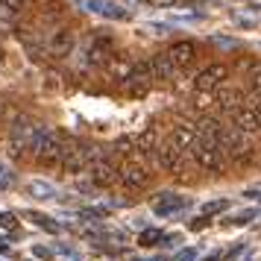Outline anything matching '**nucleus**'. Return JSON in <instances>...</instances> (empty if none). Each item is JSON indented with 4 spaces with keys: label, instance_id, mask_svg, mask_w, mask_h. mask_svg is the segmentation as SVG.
Segmentation results:
<instances>
[{
    "label": "nucleus",
    "instance_id": "26",
    "mask_svg": "<svg viewBox=\"0 0 261 261\" xmlns=\"http://www.w3.org/2000/svg\"><path fill=\"white\" fill-rule=\"evenodd\" d=\"M0 226H3V229H15V226H18V220H15V214H9V212H0Z\"/></svg>",
    "mask_w": 261,
    "mask_h": 261
},
{
    "label": "nucleus",
    "instance_id": "27",
    "mask_svg": "<svg viewBox=\"0 0 261 261\" xmlns=\"http://www.w3.org/2000/svg\"><path fill=\"white\" fill-rule=\"evenodd\" d=\"M33 220H36L38 226H44V229H50V232H56V229H59L56 223H50V220L44 217V214H33Z\"/></svg>",
    "mask_w": 261,
    "mask_h": 261
},
{
    "label": "nucleus",
    "instance_id": "13",
    "mask_svg": "<svg viewBox=\"0 0 261 261\" xmlns=\"http://www.w3.org/2000/svg\"><path fill=\"white\" fill-rule=\"evenodd\" d=\"M80 6H83V9H88V12H94V15L112 18V21L126 18V9H120L118 3H112V0H80Z\"/></svg>",
    "mask_w": 261,
    "mask_h": 261
},
{
    "label": "nucleus",
    "instance_id": "34",
    "mask_svg": "<svg viewBox=\"0 0 261 261\" xmlns=\"http://www.w3.org/2000/svg\"><path fill=\"white\" fill-rule=\"evenodd\" d=\"M249 109H252V112H255V118L261 120V97H255V100H252V106H249Z\"/></svg>",
    "mask_w": 261,
    "mask_h": 261
},
{
    "label": "nucleus",
    "instance_id": "11",
    "mask_svg": "<svg viewBox=\"0 0 261 261\" xmlns=\"http://www.w3.org/2000/svg\"><path fill=\"white\" fill-rule=\"evenodd\" d=\"M188 205H191V200L182 197V194H159L153 202V212L162 214V217H170V214H176V212H185Z\"/></svg>",
    "mask_w": 261,
    "mask_h": 261
},
{
    "label": "nucleus",
    "instance_id": "23",
    "mask_svg": "<svg viewBox=\"0 0 261 261\" xmlns=\"http://www.w3.org/2000/svg\"><path fill=\"white\" fill-rule=\"evenodd\" d=\"M229 208V200H212L202 205V214H217V212H226Z\"/></svg>",
    "mask_w": 261,
    "mask_h": 261
},
{
    "label": "nucleus",
    "instance_id": "41",
    "mask_svg": "<svg viewBox=\"0 0 261 261\" xmlns=\"http://www.w3.org/2000/svg\"><path fill=\"white\" fill-rule=\"evenodd\" d=\"M0 173H3V165H0Z\"/></svg>",
    "mask_w": 261,
    "mask_h": 261
},
{
    "label": "nucleus",
    "instance_id": "16",
    "mask_svg": "<svg viewBox=\"0 0 261 261\" xmlns=\"http://www.w3.org/2000/svg\"><path fill=\"white\" fill-rule=\"evenodd\" d=\"M106 68L112 71L115 80H129V71H132V59L123 56V53H112V59L106 62Z\"/></svg>",
    "mask_w": 261,
    "mask_h": 261
},
{
    "label": "nucleus",
    "instance_id": "21",
    "mask_svg": "<svg viewBox=\"0 0 261 261\" xmlns=\"http://www.w3.org/2000/svg\"><path fill=\"white\" fill-rule=\"evenodd\" d=\"M138 150H141L144 155L155 153V132H141V135H138Z\"/></svg>",
    "mask_w": 261,
    "mask_h": 261
},
{
    "label": "nucleus",
    "instance_id": "15",
    "mask_svg": "<svg viewBox=\"0 0 261 261\" xmlns=\"http://www.w3.org/2000/svg\"><path fill=\"white\" fill-rule=\"evenodd\" d=\"M150 68H153V80H173L176 76V65L170 62L167 53H155L153 62H150Z\"/></svg>",
    "mask_w": 261,
    "mask_h": 261
},
{
    "label": "nucleus",
    "instance_id": "5",
    "mask_svg": "<svg viewBox=\"0 0 261 261\" xmlns=\"http://www.w3.org/2000/svg\"><path fill=\"white\" fill-rule=\"evenodd\" d=\"M73 44H76V33L71 27H56L44 41V53L50 59H65V56H71Z\"/></svg>",
    "mask_w": 261,
    "mask_h": 261
},
{
    "label": "nucleus",
    "instance_id": "36",
    "mask_svg": "<svg viewBox=\"0 0 261 261\" xmlns=\"http://www.w3.org/2000/svg\"><path fill=\"white\" fill-rule=\"evenodd\" d=\"M241 252H244V247H235L232 252H229V255H226V261H235L238 255H241Z\"/></svg>",
    "mask_w": 261,
    "mask_h": 261
},
{
    "label": "nucleus",
    "instance_id": "6",
    "mask_svg": "<svg viewBox=\"0 0 261 261\" xmlns=\"http://www.w3.org/2000/svg\"><path fill=\"white\" fill-rule=\"evenodd\" d=\"M220 150L223 155H229L232 162H247L249 159V141L244 132H238L235 126H223V135H220Z\"/></svg>",
    "mask_w": 261,
    "mask_h": 261
},
{
    "label": "nucleus",
    "instance_id": "9",
    "mask_svg": "<svg viewBox=\"0 0 261 261\" xmlns=\"http://www.w3.org/2000/svg\"><path fill=\"white\" fill-rule=\"evenodd\" d=\"M118 179L126 185V188L138 191V188H147V185H150V170H147L144 165H138V162H123Z\"/></svg>",
    "mask_w": 261,
    "mask_h": 261
},
{
    "label": "nucleus",
    "instance_id": "22",
    "mask_svg": "<svg viewBox=\"0 0 261 261\" xmlns=\"http://www.w3.org/2000/svg\"><path fill=\"white\" fill-rule=\"evenodd\" d=\"M258 217V208H244V212H238L235 217H232V223L235 226H244V223H252Z\"/></svg>",
    "mask_w": 261,
    "mask_h": 261
},
{
    "label": "nucleus",
    "instance_id": "32",
    "mask_svg": "<svg viewBox=\"0 0 261 261\" xmlns=\"http://www.w3.org/2000/svg\"><path fill=\"white\" fill-rule=\"evenodd\" d=\"M147 6H176V3H182V0H144Z\"/></svg>",
    "mask_w": 261,
    "mask_h": 261
},
{
    "label": "nucleus",
    "instance_id": "8",
    "mask_svg": "<svg viewBox=\"0 0 261 261\" xmlns=\"http://www.w3.org/2000/svg\"><path fill=\"white\" fill-rule=\"evenodd\" d=\"M226 76H229V68L220 65V62H214L208 68H202L197 73V80H194V88L200 91V94H208V91H217V88H223Z\"/></svg>",
    "mask_w": 261,
    "mask_h": 261
},
{
    "label": "nucleus",
    "instance_id": "18",
    "mask_svg": "<svg viewBox=\"0 0 261 261\" xmlns=\"http://www.w3.org/2000/svg\"><path fill=\"white\" fill-rule=\"evenodd\" d=\"M27 194H30V197H36V200H53V197H56V188H53L50 182L33 179V182L27 185Z\"/></svg>",
    "mask_w": 261,
    "mask_h": 261
},
{
    "label": "nucleus",
    "instance_id": "25",
    "mask_svg": "<svg viewBox=\"0 0 261 261\" xmlns=\"http://www.w3.org/2000/svg\"><path fill=\"white\" fill-rule=\"evenodd\" d=\"M0 6H6V9H12V12L21 15V9L27 6V0H0Z\"/></svg>",
    "mask_w": 261,
    "mask_h": 261
},
{
    "label": "nucleus",
    "instance_id": "20",
    "mask_svg": "<svg viewBox=\"0 0 261 261\" xmlns=\"http://www.w3.org/2000/svg\"><path fill=\"white\" fill-rule=\"evenodd\" d=\"M162 238H165V232H159V229H147V232H141L138 244H141V247H162Z\"/></svg>",
    "mask_w": 261,
    "mask_h": 261
},
{
    "label": "nucleus",
    "instance_id": "42",
    "mask_svg": "<svg viewBox=\"0 0 261 261\" xmlns=\"http://www.w3.org/2000/svg\"><path fill=\"white\" fill-rule=\"evenodd\" d=\"M153 261H162V258H153Z\"/></svg>",
    "mask_w": 261,
    "mask_h": 261
},
{
    "label": "nucleus",
    "instance_id": "31",
    "mask_svg": "<svg viewBox=\"0 0 261 261\" xmlns=\"http://www.w3.org/2000/svg\"><path fill=\"white\" fill-rule=\"evenodd\" d=\"M176 261H197V249H182L176 255Z\"/></svg>",
    "mask_w": 261,
    "mask_h": 261
},
{
    "label": "nucleus",
    "instance_id": "39",
    "mask_svg": "<svg viewBox=\"0 0 261 261\" xmlns=\"http://www.w3.org/2000/svg\"><path fill=\"white\" fill-rule=\"evenodd\" d=\"M249 6H261V0H249Z\"/></svg>",
    "mask_w": 261,
    "mask_h": 261
},
{
    "label": "nucleus",
    "instance_id": "19",
    "mask_svg": "<svg viewBox=\"0 0 261 261\" xmlns=\"http://www.w3.org/2000/svg\"><path fill=\"white\" fill-rule=\"evenodd\" d=\"M220 94H217V103L229 112H235L238 106H244V91H223V88H217Z\"/></svg>",
    "mask_w": 261,
    "mask_h": 261
},
{
    "label": "nucleus",
    "instance_id": "17",
    "mask_svg": "<svg viewBox=\"0 0 261 261\" xmlns=\"http://www.w3.org/2000/svg\"><path fill=\"white\" fill-rule=\"evenodd\" d=\"M194 138H197V129H194V126H185V123L173 126V135H170V141H173V147H176L179 153H182V150H191Z\"/></svg>",
    "mask_w": 261,
    "mask_h": 261
},
{
    "label": "nucleus",
    "instance_id": "2",
    "mask_svg": "<svg viewBox=\"0 0 261 261\" xmlns=\"http://www.w3.org/2000/svg\"><path fill=\"white\" fill-rule=\"evenodd\" d=\"M41 123H36L33 118H27V115H18L12 120V126H9V153L15 159H21V155H30V144L36 138V132Z\"/></svg>",
    "mask_w": 261,
    "mask_h": 261
},
{
    "label": "nucleus",
    "instance_id": "30",
    "mask_svg": "<svg viewBox=\"0 0 261 261\" xmlns=\"http://www.w3.org/2000/svg\"><path fill=\"white\" fill-rule=\"evenodd\" d=\"M212 41H214V44H220V47H226V50H232V47H238V41H232V38H220V36H214Z\"/></svg>",
    "mask_w": 261,
    "mask_h": 261
},
{
    "label": "nucleus",
    "instance_id": "7",
    "mask_svg": "<svg viewBox=\"0 0 261 261\" xmlns=\"http://www.w3.org/2000/svg\"><path fill=\"white\" fill-rule=\"evenodd\" d=\"M62 170H65L68 176H76V173L88 170V144H83V141H65Z\"/></svg>",
    "mask_w": 261,
    "mask_h": 261
},
{
    "label": "nucleus",
    "instance_id": "37",
    "mask_svg": "<svg viewBox=\"0 0 261 261\" xmlns=\"http://www.w3.org/2000/svg\"><path fill=\"white\" fill-rule=\"evenodd\" d=\"M202 226H205V217H200V220H191V229H194V232H197V229H202Z\"/></svg>",
    "mask_w": 261,
    "mask_h": 261
},
{
    "label": "nucleus",
    "instance_id": "3",
    "mask_svg": "<svg viewBox=\"0 0 261 261\" xmlns=\"http://www.w3.org/2000/svg\"><path fill=\"white\" fill-rule=\"evenodd\" d=\"M126 150H129V141H118L115 153H106L103 162H97L91 167V182L94 185H112L120 173V153H126Z\"/></svg>",
    "mask_w": 261,
    "mask_h": 261
},
{
    "label": "nucleus",
    "instance_id": "4",
    "mask_svg": "<svg viewBox=\"0 0 261 261\" xmlns=\"http://www.w3.org/2000/svg\"><path fill=\"white\" fill-rule=\"evenodd\" d=\"M191 155H194V162L202 167V170H212V173H223L226 167V155L220 150V144H205V141H197L191 144Z\"/></svg>",
    "mask_w": 261,
    "mask_h": 261
},
{
    "label": "nucleus",
    "instance_id": "12",
    "mask_svg": "<svg viewBox=\"0 0 261 261\" xmlns=\"http://www.w3.org/2000/svg\"><path fill=\"white\" fill-rule=\"evenodd\" d=\"M155 162H159L162 170H173V173L182 170V153L173 147V141H165L155 147Z\"/></svg>",
    "mask_w": 261,
    "mask_h": 261
},
{
    "label": "nucleus",
    "instance_id": "38",
    "mask_svg": "<svg viewBox=\"0 0 261 261\" xmlns=\"http://www.w3.org/2000/svg\"><path fill=\"white\" fill-rule=\"evenodd\" d=\"M205 261H220V255H208V258H205Z\"/></svg>",
    "mask_w": 261,
    "mask_h": 261
},
{
    "label": "nucleus",
    "instance_id": "29",
    "mask_svg": "<svg viewBox=\"0 0 261 261\" xmlns=\"http://www.w3.org/2000/svg\"><path fill=\"white\" fill-rule=\"evenodd\" d=\"M147 30L155 33V36H167V33H170V27H167V24H147Z\"/></svg>",
    "mask_w": 261,
    "mask_h": 261
},
{
    "label": "nucleus",
    "instance_id": "40",
    "mask_svg": "<svg viewBox=\"0 0 261 261\" xmlns=\"http://www.w3.org/2000/svg\"><path fill=\"white\" fill-rule=\"evenodd\" d=\"M0 115H3V100H0Z\"/></svg>",
    "mask_w": 261,
    "mask_h": 261
},
{
    "label": "nucleus",
    "instance_id": "1",
    "mask_svg": "<svg viewBox=\"0 0 261 261\" xmlns=\"http://www.w3.org/2000/svg\"><path fill=\"white\" fill-rule=\"evenodd\" d=\"M65 135L53 126H38L36 138L30 144V159H36L38 165H62V153H65Z\"/></svg>",
    "mask_w": 261,
    "mask_h": 261
},
{
    "label": "nucleus",
    "instance_id": "33",
    "mask_svg": "<svg viewBox=\"0 0 261 261\" xmlns=\"http://www.w3.org/2000/svg\"><path fill=\"white\" fill-rule=\"evenodd\" d=\"M244 197H249V200H261V185H252V188L244 191Z\"/></svg>",
    "mask_w": 261,
    "mask_h": 261
},
{
    "label": "nucleus",
    "instance_id": "10",
    "mask_svg": "<svg viewBox=\"0 0 261 261\" xmlns=\"http://www.w3.org/2000/svg\"><path fill=\"white\" fill-rule=\"evenodd\" d=\"M167 56H170V62L179 68H188L191 62L197 59V41H191V38H182V41H173L170 44V50H167Z\"/></svg>",
    "mask_w": 261,
    "mask_h": 261
},
{
    "label": "nucleus",
    "instance_id": "28",
    "mask_svg": "<svg viewBox=\"0 0 261 261\" xmlns=\"http://www.w3.org/2000/svg\"><path fill=\"white\" fill-rule=\"evenodd\" d=\"M232 18L238 27H255V18H249V15H232Z\"/></svg>",
    "mask_w": 261,
    "mask_h": 261
},
{
    "label": "nucleus",
    "instance_id": "14",
    "mask_svg": "<svg viewBox=\"0 0 261 261\" xmlns=\"http://www.w3.org/2000/svg\"><path fill=\"white\" fill-rule=\"evenodd\" d=\"M232 123H235V129L244 132V135H252V132L261 129V120L255 118V112L249 106H238L235 112H232Z\"/></svg>",
    "mask_w": 261,
    "mask_h": 261
},
{
    "label": "nucleus",
    "instance_id": "35",
    "mask_svg": "<svg viewBox=\"0 0 261 261\" xmlns=\"http://www.w3.org/2000/svg\"><path fill=\"white\" fill-rule=\"evenodd\" d=\"M36 255H38V258H50L53 252H50V249H44V247H36Z\"/></svg>",
    "mask_w": 261,
    "mask_h": 261
},
{
    "label": "nucleus",
    "instance_id": "24",
    "mask_svg": "<svg viewBox=\"0 0 261 261\" xmlns=\"http://www.w3.org/2000/svg\"><path fill=\"white\" fill-rule=\"evenodd\" d=\"M249 85H252L255 91H261V62L252 65V71H249Z\"/></svg>",
    "mask_w": 261,
    "mask_h": 261
}]
</instances>
